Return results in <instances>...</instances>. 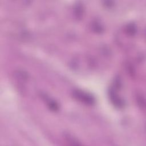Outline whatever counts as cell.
I'll return each mask as SVG.
<instances>
[{"mask_svg":"<svg viewBox=\"0 0 146 146\" xmlns=\"http://www.w3.org/2000/svg\"><path fill=\"white\" fill-rule=\"evenodd\" d=\"M74 96L78 99L80 101H83L86 104H92L94 102V99L90 95H88L87 93L83 92L81 91H75L74 92Z\"/></svg>","mask_w":146,"mask_h":146,"instance_id":"obj_1","label":"cell"}]
</instances>
